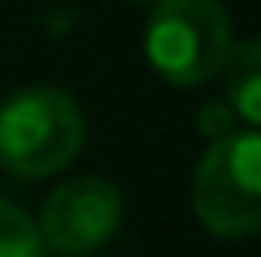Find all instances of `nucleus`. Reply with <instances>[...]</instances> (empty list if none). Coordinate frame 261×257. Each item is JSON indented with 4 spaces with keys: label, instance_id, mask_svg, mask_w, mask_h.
Returning a JSON list of instances; mask_svg holds the SVG:
<instances>
[{
    "label": "nucleus",
    "instance_id": "obj_1",
    "mask_svg": "<svg viewBox=\"0 0 261 257\" xmlns=\"http://www.w3.org/2000/svg\"><path fill=\"white\" fill-rule=\"evenodd\" d=\"M86 146L82 107L60 86H26L0 103V167L17 180H47Z\"/></svg>",
    "mask_w": 261,
    "mask_h": 257
},
{
    "label": "nucleus",
    "instance_id": "obj_2",
    "mask_svg": "<svg viewBox=\"0 0 261 257\" xmlns=\"http://www.w3.org/2000/svg\"><path fill=\"white\" fill-rule=\"evenodd\" d=\"M231 17L219 0H159L146 21V60L163 82L197 90L231 56Z\"/></svg>",
    "mask_w": 261,
    "mask_h": 257
},
{
    "label": "nucleus",
    "instance_id": "obj_3",
    "mask_svg": "<svg viewBox=\"0 0 261 257\" xmlns=\"http://www.w3.org/2000/svg\"><path fill=\"white\" fill-rule=\"evenodd\" d=\"M193 214L219 240L261 232V128L214 137L193 171Z\"/></svg>",
    "mask_w": 261,
    "mask_h": 257
},
{
    "label": "nucleus",
    "instance_id": "obj_4",
    "mask_svg": "<svg viewBox=\"0 0 261 257\" xmlns=\"http://www.w3.org/2000/svg\"><path fill=\"white\" fill-rule=\"evenodd\" d=\"M39 236L64 257L99 253L124 223V193L103 176H77L56 185L39 214Z\"/></svg>",
    "mask_w": 261,
    "mask_h": 257
},
{
    "label": "nucleus",
    "instance_id": "obj_5",
    "mask_svg": "<svg viewBox=\"0 0 261 257\" xmlns=\"http://www.w3.org/2000/svg\"><path fill=\"white\" fill-rule=\"evenodd\" d=\"M223 103L248 128H261V39H244L223 64Z\"/></svg>",
    "mask_w": 261,
    "mask_h": 257
},
{
    "label": "nucleus",
    "instance_id": "obj_6",
    "mask_svg": "<svg viewBox=\"0 0 261 257\" xmlns=\"http://www.w3.org/2000/svg\"><path fill=\"white\" fill-rule=\"evenodd\" d=\"M0 257H47L39 223L9 197H0Z\"/></svg>",
    "mask_w": 261,
    "mask_h": 257
},
{
    "label": "nucleus",
    "instance_id": "obj_7",
    "mask_svg": "<svg viewBox=\"0 0 261 257\" xmlns=\"http://www.w3.org/2000/svg\"><path fill=\"white\" fill-rule=\"evenodd\" d=\"M231 124H236V116H231V107H227V103L201 107V128L210 133V142H214V137H227V133H231Z\"/></svg>",
    "mask_w": 261,
    "mask_h": 257
},
{
    "label": "nucleus",
    "instance_id": "obj_8",
    "mask_svg": "<svg viewBox=\"0 0 261 257\" xmlns=\"http://www.w3.org/2000/svg\"><path fill=\"white\" fill-rule=\"evenodd\" d=\"M141 5H159V0H141Z\"/></svg>",
    "mask_w": 261,
    "mask_h": 257
}]
</instances>
